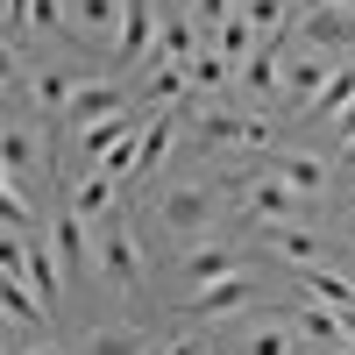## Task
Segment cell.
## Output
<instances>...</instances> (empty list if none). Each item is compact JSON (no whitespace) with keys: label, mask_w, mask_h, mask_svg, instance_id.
Here are the masks:
<instances>
[{"label":"cell","mask_w":355,"mask_h":355,"mask_svg":"<svg viewBox=\"0 0 355 355\" xmlns=\"http://www.w3.org/2000/svg\"><path fill=\"white\" fill-rule=\"evenodd\" d=\"M192 150H242V157H256V150H277V114H256V107H214V100H199L192 107Z\"/></svg>","instance_id":"cell-1"},{"label":"cell","mask_w":355,"mask_h":355,"mask_svg":"<svg viewBox=\"0 0 355 355\" xmlns=\"http://www.w3.org/2000/svg\"><path fill=\"white\" fill-rule=\"evenodd\" d=\"M220 185H192V178H185V185H171L164 199H157V227L164 234H178V242H185V249H199L206 242V234H214L220 227Z\"/></svg>","instance_id":"cell-2"},{"label":"cell","mask_w":355,"mask_h":355,"mask_svg":"<svg viewBox=\"0 0 355 355\" xmlns=\"http://www.w3.org/2000/svg\"><path fill=\"white\" fill-rule=\"evenodd\" d=\"M291 43L313 50V57H334V64H348V57H355V15L334 8V0H306L299 21H291Z\"/></svg>","instance_id":"cell-3"},{"label":"cell","mask_w":355,"mask_h":355,"mask_svg":"<svg viewBox=\"0 0 355 355\" xmlns=\"http://www.w3.org/2000/svg\"><path fill=\"white\" fill-rule=\"evenodd\" d=\"M100 277L121 291V299H135L142 277H150V263H142V249H135V227H128L121 214L100 220Z\"/></svg>","instance_id":"cell-4"},{"label":"cell","mask_w":355,"mask_h":355,"mask_svg":"<svg viewBox=\"0 0 355 355\" xmlns=\"http://www.w3.org/2000/svg\"><path fill=\"white\" fill-rule=\"evenodd\" d=\"M121 15H128V0H64V36H78L107 64L114 43H121Z\"/></svg>","instance_id":"cell-5"},{"label":"cell","mask_w":355,"mask_h":355,"mask_svg":"<svg viewBox=\"0 0 355 355\" xmlns=\"http://www.w3.org/2000/svg\"><path fill=\"white\" fill-rule=\"evenodd\" d=\"M157 36H164V21H157V0H128V15H121V43H114V78H128V71H150V57H157Z\"/></svg>","instance_id":"cell-6"},{"label":"cell","mask_w":355,"mask_h":355,"mask_svg":"<svg viewBox=\"0 0 355 355\" xmlns=\"http://www.w3.org/2000/svg\"><path fill=\"white\" fill-rule=\"evenodd\" d=\"M256 299H263L256 270H234V277H220V284L192 291V299H185V313H192V327H206V320H234V313H249Z\"/></svg>","instance_id":"cell-7"},{"label":"cell","mask_w":355,"mask_h":355,"mask_svg":"<svg viewBox=\"0 0 355 355\" xmlns=\"http://www.w3.org/2000/svg\"><path fill=\"white\" fill-rule=\"evenodd\" d=\"M50 249H57V263H64V277H93V256H100V234H85V220L71 214V206H57L50 214Z\"/></svg>","instance_id":"cell-8"},{"label":"cell","mask_w":355,"mask_h":355,"mask_svg":"<svg viewBox=\"0 0 355 355\" xmlns=\"http://www.w3.org/2000/svg\"><path fill=\"white\" fill-rule=\"evenodd\" d=\"M234 270H242V249H234V242H199V249L178 256V291L192 299V291L220 284V277H234Z\"/></svg>","instance_id":"cell-9"},{"label":"cell","mask_w":355,"mask_h":355,"mask_svg":"<svg viewBox=\"0 0 355 355\" xmlns=\"http://www.w3.org/2000/svg\"><path fill=\"white\" fill-rule=\"evenodd\" d=\"M284 64H291V43H263L242 71H234V85H242V100H284Z\"/></svg>","instance_id":"cell-10"},{"label":"cell","mask_w":355,"mask_h":355,"mask_svg":"<svg viewBox=\"0 0 355 355\" xmlns=\"http://www.w3.org/2000/svg\"><path fill=\"white\" fill-rule=\"evenodd\" d=\"M341 64H334V57H313V50H299V43H291V64H284V107H313L320 100V85H327Z\"/></svg>","instance_id":"cell-11"},{"label":"cell","mask_w":355,"mask_h":355,"mask_svg":"<svg viewBox=\"0 0 355 355\" xmlns=\"http://www.w3.org/2000/svg\"><path fill=\"white\" fill-rule=\"evenodd\" d=\"M263 242H270L291 270H327V242H320V234L306 227V220H284V227H256Z\"/></svg>","instance_id":"cell-12"},{"label":"cell","mask_w":355,"mask_h":355,"mask_svg":"<svg viewBox=\"0 0 355 355\" xmlns=\"http://www.w3.org/2000/svg\"><path fill=\"white\" fill-rule=\"evenodd\" d=\"M263 171H270V178H284V185L299 192V199H320V192H327V157H320V150H277Z\"/></svg>","instance_id":"cell-13"},{"label":"cell","mask_w":355,"mask_h":355,"mask_svg":"<svg viewBox=\"0 0 355 355\" xmlns=\"http://www.w3.org/2000/svg\"><path fill=\"white\" fill-rule=\"evenodd\" d=\"M291 327H299V348H320V355H341V313L320 306V299H299V313H291Z\"/></svg>","instance_id":"cell-14"},{"label":"cell","mask_w":355,"mask_h":355,"mask_svg":"<svg viewBox=\"0 0 355 355\" xmlns=\"http://www.w3.org/2000/svg\"><path fill=\"white\" fill-rule=\"evenodd\" d=\"M64 206L78 220H114V206H121V178H107V171H85L78 185L64 192Z\"/></svg>","instance_id":"cell-15"},{"label":"cell","mask_w":355,"mask_h":355,"mask_svg":"<svg viewBox=\"0 0 355 355\" xmlns=\"http://www.w3.org/2000/svg\"><path fill=\"white\" fill-rule=\"evenodd\" d=\"M0 164H8V185H21V178H43V142L28 121H8V135H0Z\"/></svg>","instance_id":"cell-16"},{"label":"cell","mask_w":355,"mask_h":355,"mask_svg":"<svg viewBox=\"0 0 355 355\" xmlns=\"http://www.w3.org/2000/svg\"><path fill=\"white\" fill-rule=\"evenodd\" d=\"M206 50V28L192 15H164V36H157V57L150 64H192V57Z\"/></svg>","instance_id":"cell-17"},{"label":"cell","mask_w":355,"mask_h":355,"mask_svg":"<svg viewBox=\"0 0 355 355\" xmlns=\"http://www.w3.org/2000/svg\"><path fill=\"white\" fill-rule=\"evenodd\" d=\"M234 355H299V327L291 320H249L234 334Z\"/></svg>","instance_id":"cell-18"},{"label":"cell","mask_w":355,"mask_h":355,"mask_svg":"<svg viewBox=\"0 0 355 355\" xmlns=\"http://www.w3.org/2000/svg\"><path fill=\"white\" fill-rule=\"evenodd\" d=\"M348 100H355V57H348V64H341L327 85H320V100L306 107V128H327V121H341V114H348Z\"/></svg>","instance_id":"cell-19"},{"label":"cell","mask_w":355,"mask_h":355,"mask_svg":"<svg viewBox=\"0 0 355 355\" xmlns=\"http://www.w3.org/2000/svg\"><path fill=\"white\" fill-rule=\"evenodd\" d=\"M78 355H157L150 341H142V327L135 320H114V327H93L78 341Z\"/></svg>","instance_id":"cell-20"},{"label":"cell","mask_w":355,"mask_h":355,"mask_svg":"<svg viewBox=\"0 0 355 355\" xmlns=\"http://www.w3.org/2000/svg\"><path fill=\"white\" fill-rule=\"evenodd\" d=\"M214 50L227 57V64H234V71H242V64H249V57L263 50V36H256V28H249V15H242V8H234V15H227V21L214 28Z\"/></svg>","instance_id":"cell-21"},{"label":"cell","mask_w":355,"mask_h":355,"mask_svg":"<svg viewBox=\"0 0 355 355\" xmlns=\"http://www.w3.org/2000/svg\"><path fill=\"white\" fill-rule=\"evenodd\" d=\"M185 78H192V93L206 100V93H227V85H234V64H227V57H220L214 43H206V50L192 57V64H185Z\"/></svg>","instance_id":"cell-22"},{"label":"cell","mask_w":355,"mask_h":355,"mask_svg":"<svg viewBox=\"0 0 355 355\" xmlns=\"http://www.w3.org/2000/svg\"><path fill=\"white\" fill-rule=\"evenodd\" d=\"M0 220H8V234H36V199L21 185H0Z\"/></svg>","instance_id":"cell-23"},{"label":"cell","mask_w":355,"mask_h":355,"mask_svg":"<svg viewBox=\"0 0 355 355\" xmlns=\"http://www.w3.org/2000/svg\"><path fill=\"white\" fill-rule=\"evenodd\" d=\"M234 8H242V0H192V8H185V15H192V21L206 28V36H214V28H220V21H227Z\"/></svg>","instance_id":"cell-24"},{"label":"cell","mask_w":355,"mask_h":355,"mask_svg":"<svg viewBox=\"0 0 355 355\" xmlns=\"http://www.w3.org/2000/svg\"><path fill=\"white\" fill-rule=\"evenodd\" d=\"M36 36H64V0H36Z\"/></svg>","instance_id":"cell-25"},{"label":"cell","mask_w":355,"mask_h":355,"mask_svg":"<svg viewBox=\"0 0 355 355\" xmlns=\"http://www.w3.org/2000/svg\"><path fill=\"white\" fill-rule=\"evenodd\" d=\"M157 355H214V341H199V334H171Z\"/></svg>","instance_id":"cell-26"},{"label":"cell","mask_w":355,"mask_h":355,"mask_svg":"<svg viewBox=\"0 0 355 355\" xmlns=\"http://www.w3.org/2000/svg\"><path fill=\"white\" fill-rule=\"evenodd\" d=\"M15 355H64V341H15Z\"/></svg>","instance_id":"cell-27"},{"label":"cell","mask_w":355,"mask_h":355,"mask_svg":"<svg viewBox=\"0 0 355 355\" xmlns=\"http://www.w3.org/2000/svg\"><path fill=\"white\" fill-rule=\"evenodd\" d=\"M334 135H341V142H355V100H348V114L334 121Z\"/></svg>","instance_id":"cell-28"},{"label":"cell","mask_w":355,"mask_h":355,"mask_svg":"<svg viewBox=\"0 0 355 355\" xmlns=\"http://www.w3.org/2000/svg\"><path fill=\"white\" fill-rule=\"evenodd\" d=\"M341 334H348V341H355V306H348V313H341Z\"/></svg>","instance_id":"cell-29"},{"label":"cell","mask_w":355,"mask_h":355,"mask_svg":"<svg viewBox=\"0 0 355 355\" xmlns=\"http://www.w3.org/2000/svg\"><path fill=\"white\" fill-rule=\"evenodd\" d=\"M341 164H348V171H355V142H341Z\"/></svg>","instance_id":"cell-30"},{"label":"cell","mask_w":355,"mask_h":355,"mask_svg":"<svg viewBox=\"0 0 355 355\" xmlns=\"http://www.w3.org/2000/svg\"><path fill=\"white\" fill-rule=\"evenodd\" d=\"M348 249H355V214H348Z\"/></svg>","instance_id":"cell-31"}]
</instances>
